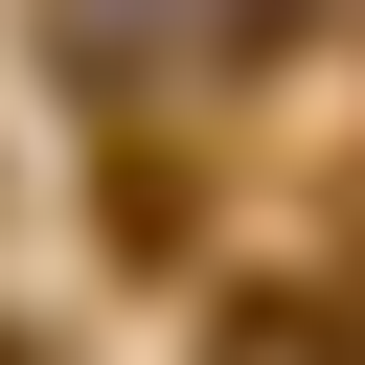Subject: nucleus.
Masks as SVG:
<instances>
[{
    "label": "nucleus",
    "instance_id": "obj_2",
    "mask_svg": "<svg viewBox=\"0 0 365 365\" xmlns=\"http://www.w3.org/2000/svg\"><path fill=\"white\" fill-rule=\"evenodd\" d=\"M0 365H46V342H0Z\"/></svg>",
    "mask_w": 365,
    "mask_h": 365
},
{
    "label": "nucleus",
    "instance_id": "obj_1",
    "mask_svg": "<svg viewBox=\"0 0 365 365\" xmlns=\"http://www.w3.org/2000/svg\"><path fill=\"white\" fill-rule=\"evenodd\" d=\"M205 365H365V297L274 274V297H228V319H205Z\"/></svg>",
    "mask_w": 365,
    "mask_h": 365
}]
</instances>
